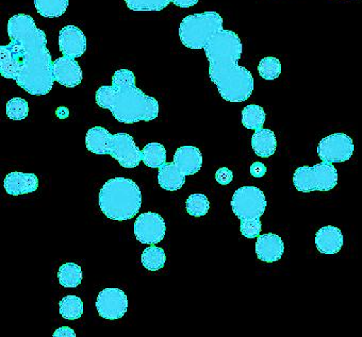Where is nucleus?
<instances>
[{"label":"nucleus","instance_id":"nucleus-1","mask_svg":"<svg viewBox=\"0 0 362 337\" xmlns=\"http://www.w3.org/2000/svg\"><path fill=\"white\" fill-rule=\"evenodd\" d=\"M7 28L11 43L0 46V73L30 95H47L54 79L45 32L27 14L12 16Z\"/></svg>","mask_w":362,"mask_h":337},{"label":"nucleus","instance_id":"nucleus-2","mask_svg":"<svg viewBox=\"0 0 362 337\" xmlns=\"http://www.w3.org/2000/svg\"><path fill=\"white\" fill-rule=\"evenodd\" d=\"M209 61V77L218 93L228 102H243L252 96L254 77L238 64L242 56V43L237 33L221 30L204 48Z\"/></svg>","mask_w":362,"mask_h":337},{"label":"nucleus","instance_id":"nucleus-3","mask_svg":"<svg viewBox=\"0 0 362 337\" xmlns=\"http://www.w3.org/2000/svg\"><path fill=\"white\" fill-rule=\"evenodd\" d=\"M96 103L123 124L151 122L159 115V102L136 86H102L96 92Z\"/></svg>","mask_w":362,"mask_h":337},{"label":"nucleus","instance_id":"nucleus-4","mask_svg":"<svg viewBox=\"0 0 362 337\" xmlns=\"http://www.w3.org/2000/svg\"><path fill=\"white\" fill-rule=\"evenodd\" d=\"M142 194L134 181L110 179L100 191V206L105 216L115 221L134 218L141 208Z\"/></svg>","mask_w":362,"mask_h":337},{"label":"nucleus","instance_id":"nucleus-5","mask_svg":"<svg viewBox=\"0 0 362 337\" xmlns=\"http://www.w3.org/2000/svg\"><path fill=\"white\" fill-rule=\"evenodd\" d=\"M223 30V18L216 12L188 16L179 27L181 43L190 49H204L210 40Z\"/></svg>","mask_w":362,"mask_h":337},{"label":"nucleus","instance_id":"nucleus-6","mask_svg":"<svg viewBox=\"0 0 362 337\" xmlns=\"http://www.w3.org/2000/svg\"><path fill=\"white\" fill-rule=\"evenodd\" d=\"M293 183L300 193L332 191L338 184V172L332 164L325 162L313 167L302 166L294 172Z\"/></svg>","mask_w":362,"mask_h":337},{"label":"nucleus","instance_id":"nucleus-7","mask_svg":"<svg viewBox=\"0 0 362 337\" xmlns=\"http://www.w3.org/2000/svg\"><path fill=\"white\" fill-rule=\"evenodd\" d=\"M231 208L238 218H260L267 208V198L259 187H242L233 194Z\"/></svg>","mask_w":362,"mask_h":337},{"label":"nucleus","instance_id":"nucleus-8","mask_svg":"<svg viewBox=\"0 0 362 337\" xmlns=\"http://www.w3.org/2000/svg\"><path fill=\"white\" fill-rule=\"evenodd\" d=\"M106 155H110L124 168H136L142 161L140 149L134 138L127 134H110L107 142Z\"/></svg>","mask_w":362,"mask_h":337},{"label":"nucleus","instance_id":"nucleus-9","mask_svg":"<svg viewBox=\"0 0 362 337\" xmlns=\"http://www.w3.org/2000/svg\"><path fill=\"white\" fill-rule=\"evenodd\" d=\"M353 153V140L344 134H330L317 146V155L325 163H343L349 161Z\"/></svg>","mask_w":362,"mask_h":337},{"label":"nucleus","instance_id":"nucleus-10","mask_svg":"<svg viewBox=\"0 0 362 337\" xmlns=\"http://www.w3.org/2000/svg\"><path fill=\"white\" fill-rule=\"evenodd\" d=\"M165 221L157 213H143L134 223V235L140 243L156 245L165 237Z\"/></svg>","mask_w":362,"mask_h":337},{"label":"nucleus","instance_id":"nucleus-11","mask_svg":"<svg viewBox=\"0 0 362 337\" xmlns=\"http://www.w3.org/2000/svg\"><path fill=\"white\" fill-rule=\"evenodd\" d=\"M96 309L105 319H119L127 312V296L119 288H105L98 294Z\"/></svg>","mask_w":362,"mask_h":337},{"label":"nucleus","instance_id":"nucleus-12","mask_svg":"<svg viewBox=\"0 0 362 337\" xmlns=\"http://www.w3.org/2000/svg\"><path fill=\"white\" fill-rule=\"evenodd\" d=\"M54 81L65 88H76L82 81V69L75 59L62 57L52 62Z\"/></svg>","mask_w":362,"mask_h":337},{"label":"nucleus","instance_id":"nucleus-13","mask_svg":"<svg viewBox=\"0 0 362 337\" xmlns=\"http://www.w3.org/2000/svg\"><path fill=\"white\" fill-rule=\"evenodd\" d=\"M59 47L63 56L79 58L86 50V35L78 27H63L59 33Z\"/></svg>","mask_w":362,"mask_h":337},{"label":"nucleus","instance_id":"nucleus-14","mask_svg":"<svg viewBox=\"0 0 362 337\" xmlns=\"http://www.w3.org/2000/svg\"><path fill=\"white\" fill-rule=\"evenodd\" d=\"M283 240L273 233L259 235L256 242V254L258 259L265 263H275L284 256Z\"/></svg>","mask_w":362,"mask_h":337},{"label":"nucleus","instance_id":"nucleus-15","mask_svg":"<svg viewBox=\"0 0 362 337\" xmlns=\"http://www.w3.org/2000/svg\"><path fill=\"white\" fill-rule=\"evenodd\" d=\"M174 164L185 176L197 174L203 165V155L197 147H179L174 155Z\"/></svg>","mask_w":362,"mask_h":337},{"label":"nucleus","instance_id":"nucleus-16","mask_svg":"<svg viewBox=\"0 0 362 337\" xmlns=\"http://www.w3.org/2000/svg\"><path fill=\"white\" fill-rule=\"evenodd\" d=\"M4 187L9 195H25V194L33 193L39 189V178L35 174L10 172L6 176Z\"/></svg>","mask_w":362,"mask_h":337},{"label":"nucleus","instance_id":"nucleus-17","mask_svg":"<svg viewBox=\"0 0 362 337\" xmlns=\"http://www.w3.org/2000/svg\"><path fill=\"white\" fill-rule=\"evenodd\" d=\"M315 246L321 254L332 256L343 247V235L337 227H323L315 235Z\"/></svg>","mask_w":362,"mask_h":337},{"label":"nucleus","instance_id":"nucleus-18","mask_svg":"<svg viewBox=\"0 0 362 337\" xmlns=\"http://www.w3.org/2000/svg\"><path fill=\"white\" fill-rule=\"evenodd\" d=\"M254 153L260 158H269L274 155L277 148V140L274 132L269 129L255 130L252 138Z\"/></svg>","mask_w":362,"mask_h":337},{"label":"nucleus","instance_id":"nucleus-19","mask_svg":"<svg viewBox=\"0 0 362 337\" xmlns=\"http://www.w3.org/2000/svg\"><path fill=\"white\" fill-rule=\"evenodd\" d=\"M158 181L160 187L165 191H175L184 187L186 176L173 163H165L159 168Z\"/></svg>","mask_w":362,"mask_h":337},{"label":"nucleus","instance_id":"nucleus-20","mask_svg":"<svg viewBox=\"0 0 362 337\" xmlns=\"http://www.w3.org/2000/svg\"><path fill=\"white\" fill-rule=\"evenodd\" d=\"M110 132L103 127L90 128L86 136V146L94 155H106L107 142Z\"/></svg>","mask_w":362,"mask_h":337},{"label":"nucleus","instance_id":"nucleus-21","mask_svg":"<svg viewBox=\"0 0 362 337\" xmlns=\"http://www.w3.org/2000/svg\"><path fill=\"white\" fill-rule=\"evenodd\" d=\"M141 157L147 167L160 168L166 163L165 147L159 143H151L142 149Z\"/></svg>","mask_w":362,"mask_h":337},{"label":"nucleus","instance_id":"nucleus-22","mask_svg":"<svg viewBox=\"0 0 362 337\" xmlns=\"http://www.w3.org/2000/svg\"><path fill=\"white\" fill-rule=\"evenodd\" d=\"M35 9L43 18H60L66 12L69 0H35Z\"/></svg>","mask_w":362,"mask_h":337},{"label":"nucleus","instance_id":"nucleus-23","mask_svg":"<svg viewBox=\"0 0 362 337\" xmlns=\"http://www.w3.org/2000/svg\"><path fill=\"white\" fill-rule=\"evenodd\" d=\"M265 112L262 107L258 105H250L242 111V125L246 129H261L265 123Z\"/></svg>","mask_w":362,"mask_h":337},{"label":"nucleus","instance_id":"nucleus-24","mask_svg":"<svg viewBox=\"0 0 362 337\" xmlns=\"http://www.w3.org/2000/svg\"><path fill=\"white\" fill-rule=\"evenodd\" d=\"M58 279L63 288H77L82 281L81 267L75 263H65L59 268Z\"/></svg>","mask_w":362,"mask_h":337},{"label":"nucleus","instance_id":"nucleus-25","mask_svg":"<svg viewBox=\"0 0 362 337\" xmlns=\"http://www.w3.org/2000/svg\"><path fill=\"white\" fill-rule=\"evenodd\" d=\"M166 263L165 252L162 248L151 245L142 254V264L147 271H157L163 268Z\"/></svg>","mask_w":362,"mask_h":337},{"label":"nucleus","instance_id":"nucleus-26","mask_svg":"<svg viewBox=\"0 0 362 337\" xmlns=\"http://www.w3.org/2000/svg\"><path fill=\"white\" fill-rule=\"evenodd\" d=\"M60 314L64 319H79L83 314V302L77 296H66L60 301Z\"/></svg>","mask_w":362,"mask_h":337},{"label":"nucleus","instance_id":"nucleus-27","mask_svg":"<svg viewBox=\"0 0 362 337\" xmlns=\"http://www.w3.org/2000/svg\"><path fill=\"white\" fill-rule=\"evenodd\" d=\"M187 212L193 217L205 216L209 212L210 202L204 194H193L187 199Z\"/></svg>","mask_w":362,"mask_h":337},{"label":"nucleus","instance_id":"nucleus-28","mask_svg":"<svg viewBox=\"0 0 362 337\" xmlns=\"http://www.w3.org/2000/svg\"><path fill=\"white\" fill-rule=\"evenodd\" d=\"M258 73L264 80H275L281 76V63L275 57H267L260 61L258 65Z\"/></svg>","mask_w":362,"mask_h":337},{"label":"nucleus","instance_id":"nucleus-29","mask_svg":"<svg viewBox=\"0 0 362 337\" xmlns=\"http://www.w3.org/2000/svg\"><path fill=\"white\" fill-rule=\"evenodd\" d=\"M125 3L132 11H162L170 0H125Z\"/></svg>","mask_w":362,"mask_h":337},{"label":"nucleus","instance_id":"nucleus-30","mask_svg":"<svg viewBox=\"0 0 362 337\" xmlns=\"http://www.w3.org/2000/svg\"><path fill=\"white\" fill-rule=\"evenodd\" d=\"M28 102L23 98H12L7 103V115L12 121H23L28 117Z\"/></svg>","mask_w":362,"mask_h":337},{"label":"nucleus","instance_id":"nucleus-31","mask_svg":"<svg viewBox=\"0 0 362 337\" xmlns=\"http://www.w3.org/2000/svg\"><path fill=\"white\" fill-rule=\"evenodd\" d=\"M262 223L260 218L243 219L241 220L240 231L246 239H256L260 235Z\"/></svg>","mask_w":362,"mask_h":337},{"label":"nucleus","instance_id":"nucleus-32","mask_svg":"<svg viewBox=\"0 0 362 337\" xmlns=\"http://www.w3.org/2000/svg\"><path fill=\"white\" fill-rule=\"evenodd\" d=\"M113 88H124V86H136V76L129 69H119L112 77Z\"/></svg>","mask_w":362,"mask_h":337},{"label":"nucleus","instance_id":"nucleus-33","mask_svg":"<svg viewBox=\"0 0 362 337\" xmlns=\"http://www.w3.org/2000/svg\"><path fill=\"white\" fill-rule=\"evenodd\" d=\"M233 175L229 168L222 167L216 172V180L221 185H228L233 181Z\"/></svg>","mask_w":362,"mask_h":337},{"label":"nucleus","instance_id":"nucleus-34","mask_svg":"<svg viewBox=\"0 0 362 337\" xmlns=\"http://www.w3.org/2000/svg\"><path fill=\"white\" fill-rule=\"evenodd\" d=\"M267 174V166L260 162H256L250 166V175L255 178H262Z\"/></svg>","mask_w":362,"mask_h":337},{"label":"nucleus","instance_id":"nucleus-35","mask_svg":"<svg viewBox=\"0 0 362 337\" xmlns=\"http://www.w3.org/2000/svg\"><path fill=\"white\" fill-rule=\"evenodd\" d=\"M170 3L179 8H191L199 3V0H170Z\"/></svg>","mask_w":362,"mask_h":337},{"label":"nucleus","instance_id":"nucleus-36","mask_svg":"<svg viewBox=\"0 0 362 337\" xmlns=\"http://www.w3.org/2000/svg\"><path fill=\"white\" fill-rule=\"evenodd\" d=\"M54 337L58 336H71L75 337L76 334L73 329L67 328V326H62V328L57 329L56 332L54 333Z\"/></svg>","mask_w":362,"mask_h":337},{"label":"nucleus","instance_id":"nucleus-37","mask_svg":"<svg viewBox=\"0 0 362 337\" xmlns=\"http://www.w3.org/2000/svg\"><path fill=\"white\" fill-rule=\"evenodd\" d=\"M56 114L57 117H58L60 119H66V117H69V109L65 107H60L58 110H57Z\"/></svg>","mask_w":362,"mask_h":337}]
</instances>
